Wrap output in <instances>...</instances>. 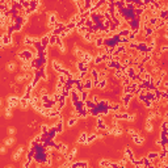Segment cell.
I'll return each mask as SVG.
<instances>
[{"mask_svg":"<svg viewBox=\"0 0 168 168\" xmlns=\"http://www.w3.org/2000/svg\"><path fill=\"white\" fill-rule=\"evenodd\" d=\"M154 118H156V112H155V109L154 110H151V112L147 114V120H150V121H152Z\"/></svg>","mask_w":168,"mask_h":168,"instance_id":"e575fe53","label":"cell"},{"mask_svg":"<svg viewBox=\"0 0 168 168\" xmlns=\"http://www.w3.org/2000/svg\"><path fill=\"white\" fill-rule=\"evenodd\" d=\"M76 154H78V147H72V148L64 155L66 160H68V162H74V159L76 158Z\"/></svg>","mask_w":168,"mask_h":168,"instance_id":"30bf717a","label":"cell"},{"mask_svg":"<svg viewBox=\"0 0 168 168\" xmlns=\"http://www.w3.org/2000/svg\"><path fill=\"white\" fill-rule=\"evenodd\" d=\"M164 26H165V20L164 18H158V21H156V24H155V29L156 30H163L164 29Z\"/></svg>","mask_w":168,"mask_h":168,"instance_id":"d6986e66","label":"cell"},{"mask_svg":"<svg viewBox=\"0 0 168 168\" xmlns=\"http://www.w3.org/2000/svg\"><path fill=\"white\" fill-rule=\"evenodd\" d=\"M163 148H164L165 151L168 152V143H164V144H163Z\"/></svg>","mask_w":168,"mask_h":168,"instance_id":"b9f144b4","label":"cell"},{"mask_svg":"<svg viewBox=\"0 0 168 168\" xmlns=\"http://www.w3.org/2000/svg\"><path fill=\"white\" fill-rule=\"evenodd\" d=\"M127 134H129V135H134V134H136V131L134 130V129H129V130H127Z\"/></svg>","mask_w":168,"mask_h":168,"instance_id":"f35d334b","label":"cell"},{"mask_svg":"<svg viewBox=\"0 0 168 168\" xmlns=\"http://www.w3.org/2000/svg\"><path fill=\"white\" fill-rule=\"evenodd\" d=\"M54 125H55V127H57L58 134H63V133H64V118H59V120H58Z\"/></svg>","mask_w":168,"mask_h":168,"instance_id":"7c38bea8","label":"cell"},{"mask_svg":"<svg viewBox=\"0 0 168 168\" xmlns=\"http://www.w3.org/2000/svg\"><path fill=\"white\" fill-rule=\"evenodd\" d=\"M167 58H168V54H167Z\"/></svg>","mask_w":168,"mask_h":168,"instance_id":"f6af8a7d","label":"cell"},{"mask_svg":"<svg viewBox=\"0 0 168 168\" xmlns=\"http://www.w3.org/2000/svg\"><path fill=\"white\" fill-rule=\"evenodd\" d=\"M36 41V37H32V36H25L22 39V45L24 46H32Z\"/></svg>","mask_w":168,"mask_h":168,"instance_id":"2e32d148","label":"cell"},{"mask_svg":"<svg viewBox=\"0 0 168 168\" xmlns=\"http://www.w3.org/2000/svg\"><path fill=\"white\" fill-rule=\"evenodd\" d=\"M144 130L148 131V133H151V131L154 130V126H152V123L150 120H146V122H144Z\"/></svg>","mask_w":168,"mask_h":168,"instance_id":"83f0119b","label":"cell"},{"mask_svg":"<svg viewBox=\"0 0 168 168\" xmlns=\"http://www.w3.org/2000/svg\"><path fill=\"white\" fill-rule=\"evenodd\" d=\"M162 130H168V118L164 117V120L162 121Z\"/></svg>","mask_w":168,"mask_h":168,"instance_id":"836d02e7","label":"cell"},{"mask_svg":"<svg viewBox=\"0 0 168 168\" xmlns=\"http://www.w3.org/2000/svg\"><path fill=\"white\" fill-rule=\"evenodd\" d=\"M99 139V133L97 131H93V133L88 134V139H87V144H92L93 142H96Z\"/></svg>","mask_w":168,"mask_h":168,"instance_id":"e0dca14e","label":"cell"},{"mask_svg":"<svg viewBox=\"0 0 168 168\" xmlns=\"http://www.w3.org/2000/svg\"><path fill=\"white\" fill-rule=\"evenodd\" d=\"M5 117H7V118L12 117V108H9V106L5 108Z\"/></svg>","mask_w":168,"mask_h":168,"instance_id":"8d00e7d4","label":"cell"},{"mask_svg":"<svg viewBox=\"0 0 168 168\" xmlns=\"http://www.w3.org/2000/svg\"><path fill=\"white\" fill-rule=\"evenodd\" d=\"M78 121H79V118H76V117H70V118L67 120V126H68V127H74V126L78 125Z\"/></svg>","mask_w":168,"mask_h":168,"instance_id":"cb8c5ba5","label":"cell"},{"mask_svg":"<svg viewBox=\"0 0 168 168\" xmlns=\"http://www.w3.org/2000/svg\"><path fill=\"white\" fill-rule=\"evenodd\" d=\"M50 126L51 125H49V123H41V125H39V131H41L42 134H47L50 130Z\"/></svg>","mask_w":168,"mask_h":168,"instance_id":"d4e9b609","label":"cell"},{"mask_svg":"<svg viewBox=\"0 0 168 168\" xmlns=\"http://www.w3.org/2000/svg\"><path fill=\"white\" fill-rule=\"evenodd\" d=\"M142 104H143V106L146 108V109H154V101L150 100V99H147V97L142 101Z\"/></svg>","mask_w":168,"mask_h":168,"instance_id":"ffe728a7","label":"cell"},{"mask_svg":"<svg viewBox=\"0 0 168 168\" xmlns=\"http://www.w3.org/2000/svg\"><path fill=\"white\" fill-rule=\"evenodd\" d=\"M131 141H133L134 144H136V146H143L144 143V136L139 135L138 133L134 134V135H131Z\"/></svg>","mask_w":168,"mask_h":168,"instance_id":"9c48e42d","label":"cell"},{"mask_svg":"<svg viewBox=\"0 0 168 168\" xmlns=\"http://www.w3.org/2000/svg\"><path fill=\"white\" fill-rule=\"evenodd\" d=\"M89 99H92V100H93V102H94V104H99V102H100V100H101V99H100V97H99V94H91V96H89Z\"/></svg>","mask_w":168,"mask_h":168,"instance_id":"d590c367","label":"cell"},{"mask_svg":"<svg viewBox=\"0 0 168 168\" xmlns=\"http://www.w3.org/2000/svg\"><path fill=\"white\" fill-rule=\"evenodd\" d=\"M164 117H165V118H168V110H167V112L164 113Z\"/></svg>","mask_w":168,"mask_h":168,"instance_id":"7bdbcfd3","label":"cell"},{"mask_svg":"<svg viewBox=\"0 0 168 168\" xmlns=\"http://www.w3.org/2000/svg\"><path fill=\"white\" fill-rule=\"evenodd\" d=\"M50 63H51L52 71H54L55 74H58V75H59V74H64L66 68H67V67H64V66H63V63H60L58 59H52Z\"/></svg>","mask_w":168,"mask_h":168,"instance_id":"3957f363","label":"cell"},{"mask_svg":"<svg viewBox=\"0 0 168 168\" xmlns=\"http://www.w3.org/2000/svg\"><path fill=\"white\" fill-rule=\"evenodd\" d=\"M84 104H85V108H87V109H93V108L97 106V105L93 102V100H92V99H88L87 101H84Z\"/></svg>","mask_w":168,"mask_h":168,"instance_id":"4316f807","label":"cell"},{"mask_svg":"<svg viewBox=\"0 0 168 168\" xmlns=\"http://www.w3.org/2000/svg\"><path fill=\"white\" fill-rule=\"evenodd\" d=\"M7 71H9V72H13V71H16V63L15 62H8L7 63Z\"/></svg>","mask_w":168,"mask_h":168,"instance_id":"f546056e","label":"cell"},{"mask_svg":"<svg viewBox=\"0 0 168 168\" xmlns=\"http://www.w3.org/2000/svg\"><path fill=\"white\" fill-rule=\"evenodd\" d=\"M146 156L150 160H154V159H156V158H159V151H151V152H148Z\"/></svg>","mask_w":168,"mask_h":168,"instance_id":"f1b7e54d","label":"cell"},{"mask_svg":"<svg viewBox=\"0 0 168 168\" xmlns=\"http://www.w3.org/2000/svg\"><path fill=\"white\" fill-rule=\"evenodd\" d=\"M55 150H57L59 154L66 155L68 152V146H67V143H64V142H57V144H55Z\"/></svg>","mask_w":168,"mask_h":168,"instance_id":"8992f818","label":"cell"},{"mask_svg":"<svg viewBox=\"0 0 168 168\" xmlns=\"http://www.w3.org/2000/svg\"><path fill=\"white\" fill-rule=\"evenodd\" d=\"M57 38H58V36L51 33V36H50V46H55V45H57Z\"/></svg>","mask_w":168,"mask_h":168,"instance_id":"1f68e13d","label":"cell"},{"mask_svg":"<svg viewBox=\"0 0 168 168\" xmlns=\"http://www.w3.org/2000/svg\"><path fill=\"white\" fill-rule=\"evenodd\" d=\"M129 84H131V78H129L127 75H123L122 79L120 80V85L125 87V85H129Z\"/></svg>","mask_w":168,"mask_h":168,"instance_id":"44dd1931","label":"cell"},{"mask_svg":"<svg viewBox=\"0 0 168 168\" xmlns=\"http://www.w3.org/2000/svg\"><path fill=\"white\" fill-rule=\"evenodd\" d=\"M89 96H91L89 91H85V89H83V91L80 92V99H81V101H87V100L89 99Z\"/></svg>","mask_w":168,"mask_h":168,"instance_id":"484cf974","label":"cell"},{"mask_svg":"<svg viewBox=\"0 0 168 168\" xmlns=\"http://www.w3.org/2000/svg\"><path fill=\"white\" fill-rule=\"evenodd\" d=\"M123 158H126V159H127L130 163L135 159V154H134V151L129 146H126L125 150H123Z\"/></svg>","mask_w":168,"mask_h":168,"instance_id":"52a82bcc","label":"cell"},{"mask_svg":"<svg viewBox=\"0 0 168 168\" xmlns=\"http://www.w3.org/2000/svg\"><path fill=\"white\" fill-rule=\"evenodd\" d=\"M24 154H25V147H24V146H18V148L16 150V152L12 155L13 162H18V160H20V158Z\"/></svg>","mask_w":168,"mask_h":168,"instance_id":"ba28073f","label":"cell"},{"mask_svg":"<svg viewBox=\"0 0 168 168\" xmlns=\"http://www.w3.org/2000/svg\"><path fill=\"white\" fill-rule=\"evenodd\" d=\"M121 104L123 105V106H126L129 109L130 108V102H131V100L134 99V94L133 93H121Z\"/></svg>","mask_w":168,"mask_h":168,"instance_id":"5b68a950","label":"cell"},{"mask_svg":"<svg viewBox=\"0 0 168 168\" xmlns=\"http://www.w3.org/2000/svg\"><path fill=\"white\" fill-rule=\"evenodd\" d=\"M112 160H109V159H106V158H104V159H101L99 162V165L100 167H112Z\"/></svg>","mask_w":168,"mask_h":168,"instance_id":"603a6c76","label":"cell"},{"mask_svg":"<svg viewBox=\"0 0 168 168\" xmlns=\"http://www.w3.org/2000/svg\"><path fill=\"white\" fill-rule=\"evenodd\" d=\"M46 24H47V28H49L50 32L54 30L55 26H57V24H58V16H57V13H55V12H50L49 15H47Z\"/></svg>","mask_w":168,"mask_h":168,"instance_id":"7a4b0ae2","label":"cell"},{"mask_svg":"<svg viewBox=\"0 0 168 168\" xmlns=\"http://www.w3.org/2000/svg\"><path fill=\"white\" fill-rule=\"evenodd\" d=\"M13 143H15V138H13L12 135H10V136H8V138L5 139V142H4V144H5V146H7V147H10Z\"/></svg>","mask_w":168,"mask_h":168,"instance_id":"4dcf8cb0","label":"cell"},{"mask_svg":"<svg viewBox=\"0 0 168 168\" xmlns=\"http://www.w3.org/2000/svg\"><path fill=\"white\" fill-rule=\"evenodd\" d=\"M13 1H17V3H20V1H21V0H13Z\"/></svg>","mask_w":168,"mask_h":168,"instance_id":"ee69618b","label":"cell"},{"mask_svg":"<svg viewBox=\"0 0 168 168\" xmlns=\"http://www.w3.org/2000/svg\"><path fill=\"white\" fill-rule=\"evenodd\" d=\"M93 46L94 49H101V47L105 46V38L104 37H97L93 42Z\"/></svg>","mask_w":168,"mask_h":168,"instance_id":"9a60e30c","label":"cell"},{"mask_svg":"<svg viewBox=\"0 0 168 168\" xmlns=\"http://www.w3.org/2000/svg\"><path fill=\"white\" fill-rule=\"evenodd\" d=\"M20 101H21V96L10 94V96L7 97V106H9V108L20 106Z\"/></svg>","mask_w":168,"mask_h":168,"instance_id":"277c9868","label":"cell"},{"mask_svg":"<svg viewBox=\"0 0 168 168\" xmlns=\"http://www.w3.org/2000/svg\"><path fill=\"white\" fill-rule=\"evenodd\" d=\"M131 92H133V88H131L130 84H129V85L122 87V93H131Z\"/></svg>","mask_w":168,"mask_h":168,"instance_id":"d6a6232c","label":"cell"},{"mask_svg":"<svg viewBox=\"0 0 168 168\" xmlns=\"http://www.w3.org/2000/svg\"><path fill=\"white\" fill-rule=\"evenodd\" d=\"M108 87H109V79H100L96 88L100 89V91H106Z\"/></svg>","mask_w":168,"mask_h":168,"instance_id":"5bb4252c","label":"cell"},{"mask_svg":"<svg viewBox=\"0 0 168 168\" xmlns=\"http://www.w3.org/2000/svg\"><path fill=\"white\" fill-rule=\"evenodd\" d=\"M30 106V102H29L28 99H25V97L21 96V101H20V108L21 109H28V108Z\"/></svg>","mask_w":168,"mask_h":168,"instance_id":"7402d4cb","label":"cell"},{"mask_svg":"<svg viewBox=\"0 0 168 168\" xmlns=\"http://www.w3.org/2000/svg\"><path fill=\"white\" fill-rule=\"evenodd\" d=\"M72 168H87L89 167V163L87 160H76V162H72Z\"/></svg>","mask_w":168,"mask_h":168,"instance_id":"4fadbf2b","label":"cell"},{"mask_svg":"<svg viewBox=\"0 0 168 168\" xmlns=\"http://www.w3.org/2000/svg\"><path fill=\"white\" fill-rule=\"evenodd\" d=\"M121 105L122 104H120V102H116V101H110V104H109V109L112 110V112H120V109H121Z\"/></svg>","mask_w":168,"mask_h":168,"instance_id":"ac0fdd59","label":"cell"},{"mask_svg":"<svg viewBox=\"0 0 168 168\" xmlns=\"http://www.w3.org/2000/svg\"><path fill=\"white\" fill-rule=\"evenodd\" d=\"M5 147H7V146L4 144V146H3L1 148H0V152H1V154H5V151H7V150H5Z\"/></svg>","mask_w":168,"mask_h":168,"instance_id":"60d3db41","label":"cell"},{"mask_svg":"<svg viewBox=\"0 0 168 168\" xmlns=\"http://www.w3.org/2000/svg\"><path fill=\"white\" fill-rule=\"evenodd\" d=\"M15 133H16V130L13 127H8V134H9V135H13Z\"/></svg>","mask_w":168,"mask_h":168,"instance_id":"74e56055","label":"cell"},{"mask_svg":"<svg viewBox=\"0 0 168 168\" xmlns=\"http://www.w3.org/2000/svg\"><path fill=\"white\" fill-rule=\"evenodd\" d=\"M163 38L168 42V32H164V34H163Z\"/></svg>","mask_w":168,"mask_h":168,"instance_id":"ab89813d","label":"cell"},{"mask_svg":"<svg viewBox=\"0 0 168 168\" xmlns=\"http://www.w3.org/2000/svg\"><path fill=\"white\" fill-rule=\"evenodd\" d=\"M87 139H88V133H87V131H81V133L79 134L78 139H76V143L87 146Z\"/></svg>","mask_w":168,"mask_h":168,"instance_id":"8fae6325","label":"cell"},{"mask_svg":"<svg viewBox=\"0 0 168 168\" xmlns=\"http://www.w3.org/2000/svg\"><path fill=\"white\" fill-rule=\"evenodd\" d=\"M17 58L21 60V63H30L32 60L34 59V55H33V52H32V50L29 49L28 46H25L24 50L17 51Z\"/></svg>","mask_w":168,"mask_h":168,"instance_id":"6da1fadb","label":"cell"}]
</instances>
